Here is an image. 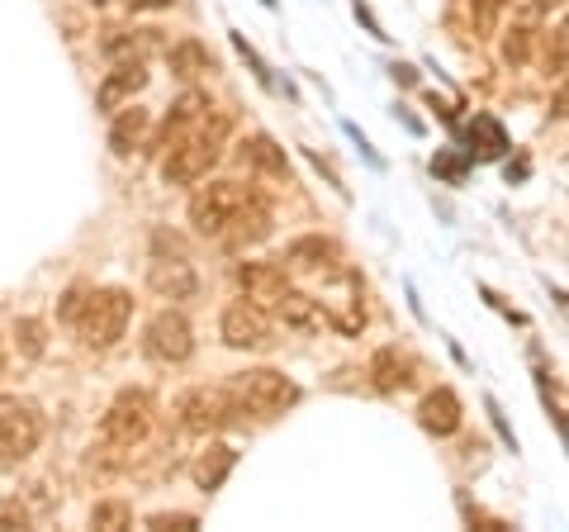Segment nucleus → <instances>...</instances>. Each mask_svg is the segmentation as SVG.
Listing matches in <instances>:
<instances>
[{
    "label": "nucleus",
    "mask_w": 569,
    "mask_h": 532,
    "mask_svg": "<svg viewBox=\"0 0 569 532\" xmlns=\"http://www.w3.org/2000/svg\"><path fill=\"white\" fill-rule=\"evenodd\" d=\"M223 134H228V115H204L186 138H176L162 157V181L167 186H194L213 171V162L223 157Z\"/></svg>",
    "instance_id": "f257e3e1"
},
{
    "label": "nucleus",
    "mask_w": 569,
    "mask_h": 532,
    "mask_svg": "<svg viewBox=\"0 0 569 532\" xmlns=\"http://www.w3.org/2000/svg\"><path fill=\"white\" fill-rule=\"evenodd\" d=\"M152 418H157V400L148 390H119L114 404L100 414V442L104 447H119V452H133L148 442Z\"/></svg>",
    "instance_id": "f03ea898"
},
{
    "label": "nucleus",
    "mask_w": 569,
    "mask_h": 532,
    "mask_svg": "<svg viewBox=\"0 0 569 532\" xmlns=\"http://www.w3.org/2000/svg\"><path fill=\"white\" fill-rule=\"evenodd\" d=\"M171 414H176V423H181L186 433L209 437V433L228 428V423H238L242 404H238V395L228 385H194L171 404Z\"/></svg>",
    "instance_id": "7ed1b4c3"
},
{
    "label": "nucleus",
    "mask_w": 569,
    "mask_h": 532,
    "mask_svg": "<svg viewBox=\"0 0 569 532\" xmlns=\"http://www.w3.org/2000/svg\"><path fill=\"white\" fill-rule=\"evenodd\" d=\"M242 404V414H257V418H276L284 414L290 404L299 400V385L284 376L276 366H257V371H238L233 385H228Z\"/></svg>",
    "instance_id": "20e7f679"
},
{
    "label": "nucleus",
    "mask_w": 569,
    "mask_h": 532,
    "mask_svg": "<svg viewBox=\"0 0 569 532\" xmlns=\"http://www.w3.org/2000/svg\"><path fill=\"white\" fill-rule=\"evenodd\" d=\"M129 318H133V295H129V290H119V286H110V290H91L77 333H81V343H86V347L104 352V347H114V343L123 338Z\"/></svg>",
    "instance_id": "39448f33"
},
{
    "label": "nucleus",
    "mask_w": 569,
    "mask_h": 532,
    "mask_svg": "<svg viewBox=\"0 0 569 532\" xmlns=\"http://www.w3.org/2000/svg\"><path fill=\"white\" fill-rule=\"evenodd\" d=\"M43 442V414L33 400L20 395H0V466H14L39 452Z\"/></svg>",
    "instance_id": "423d86ee"
},
{
    "label": "nucleus",
    "mask_w": 569,
    "mask_h": 532,
    "mask_svg": "<svg viewBox=\"0 0 569 532\" xmlns=\"http://www.w3.org/2000/svg\"><path fill=\"white\" fill-rule=\"evenodd\" d=\"M247 190L242 181H209L194 190V200H190V228L200 238H219L223 234V224L238 215V205L247 200Z\"/></svg>",
    "instance_id": "0eeeda50"
},
{
    "label": "nucleus",
    "mask_w": 569,
    "mask_h": 532,
    "mask_svg": "<svg viewBox=\"0 0 569 532\" xmlns=\"http://www.w3.org/2000/svg\"><path fill=\"white\" fill-rule=\"evenodd\" d=\"M142 352H148L152 362H162V366L190 362V352H194V328H190V318H186L181 309L152 314L148 328H142Z\"/></svg>",
    "instance_id": "6e6552de"
},
{
    "label": "nucleus",
    "mask_w": 569,
    "mask_h": 532,
    "mask_svg": "<svg viewBox=\"0 0 569 532\" xmlns=\"http://www.w3.org/2000/svg\"><path fill=\"white\" fill-rule=\"evenodd\" d=\"M219 338L233 352H266L276 343V328H271V318H266V309H257L252 299H238V305H228L219 318Z\"/></svg>",
    "instance_id": "1a4fd4ad"
},
{
    "label": "nucleus",
    "mask_w": 569,
    "mask_h": 532,
    "mask_svg": "<svg viewBox=\"0 0 569 532\" xmlns=\"http://www.w3.org/2000/svg\"><path fill=\"white\" fill-rule=\"evenodd\" d=\"M271 228H276V219H271V205L257 200V195H247V200L238 205V215L223 224L219 243L228 247V253H247V247H257V243L271 238Z\"/></svg>",
    "instance_id": "9d476101"
},
{
    "label": "nucleus",
    "mask_w": 569,
    "mask_h": 532,
    "mask_svg": "<svg viewBox=\"0 0 569 532\" xmlns=\"http://www.w3.org/2000/svg\"><path fill=\"white\" fill-rule=\"evenodd\" d=\"M284 272H313V276H328L342 266V247H337L332 238L323 234H309V238H295L290 247H284V257H280Z\"/></svg>",
    "instance_id": "9b49d317"
},
{
    "label": "nucleus",
    "mask_w": 569,
    "mask_h": 532,
    "mask_svg": "<svg viewBox=\"0 0 569 532\" xmlns=\"http://www.w3.org/2000/svg\"><path fill=\"white\" fill-rule=\"evenodd\" d=\"M418 423H422V433H432V437H451V433H460V423H466L460 395H456L451 385L427 390V395L418 400Z\"/></svg>",
    "instance_id": "f8f14e48"
},
{
    "label": "nucleus",
    "mask_w": 569,
    "mask_h": 532,
    "mask_svg": "<svg viewBox=\"0 0 569 532\" xmlns=\"http://www.w3.org/2000/svg\"><path fill=\"white\" fill-rule=\"evenodd\" d=\"M238 286L257 309H271L276 299L284 295V286H290V272H284L280 262H242L238 266Z\"/></svg>",
    "instance_id": "ddd939ff"
},
{
    "label": "nucleus",
    "mask_w": 569,
    "mask_h": 532,
    "mask_svg": "<svg viewBox=\"0 0 569 532\" xmlns=\"http://www.w3.org/2000/svg\"><path fill=\"white\" fill-rule=\"evenodd\" d=\"M148 286H152L157 299H194V290H200V276H194V266L181 253H176V257H152Z\"/></svg>",
    "instance_id": "4468645a"
},
{
    "label": "nucleus",
    "mask_w": 569,
    "mask_h": 532,
    "mask_svg": "<svg viewBox=\"0 0 569 532\" xmlns=\"http://www.w3.org/2000/svg\"><path fill=\"white\" fill-rule=\"evenodd\" d=\"M370 385L380 390V395H399V390H408L418 381V362L408 347H380L376 357H370Z\"/></svg>",
    "instance_id": "2eb2a0df"
},
{
    "label": "nucleus",
    "mask_w": 569,
    "mask_h": 532,
    "mask_svg": "<svg viewBox=\"0 0 569 532\" xmlns=\"http://www.w3.org/2000/svg\"><path fill=\"white\" fill-rule=\"evenodd\" d=\"M148 67L142 62H114V72L100 81V91H96V110H104V115H114L119 105H129V100H138L142 91H148Z\"/></svg>",
    "instance_id": "dca6fc26"
},
{
    "label": "nucleus",
    "mask_w": 569,
    "mask_h": 532,
    "mask_svg": "<svg viewBox=\"0 0 569 532\" xmlns=\"http://www.w3.org/2000/svg\"><path fill=\"white\" fill-rule=\"evenodd\" d=\"M148 138H152V115L142 110L138 100L119 105L114 124H110V152H114V157H133V152L148 148Z\"/></svg>",
    "instance_id": "f3484780"
},
{
    "label": "nucleus",
    "mask_w": 569,
    "mask_h": 532,
    "mask_svg": "<svg viewBox=\"0 0 569 532\" xmlns=\"http://www.w3.org/2000/svg\"><path fill=\"white\" fill-rule=\"evenodd\" d=\"M280 314V324L290 328V333H323L328 328V309H323V299H313L305 290H295V286H284V295L271 305Z\"/></svg>",
    "instance_id": "a211bd4d"
},
{
    "label": "nucleus",
    "mask_w": 569,
    "mask_h": 532,
    "mask_svg": "<svg viewBox=\"0 0 569 532\" xmlns=\"http://www.w3.org/2000/svg\"><path fill=\"white\" fill-rule=\"evenodd\" d=\"M162 48V39H157V29H104L100 33V52L110 62H142L148 52Z\"/></svg>",
    "instance_id": "6ab92c4d"
},
{
    "label": "nucleus",
    "mask_w": 569,
    "mask_h": 532,
    "mask_svg": "<svg viewBox=\"0 0 569 532\" xmlns=\"http://www.w3.org/2000/svg\"><path fill=\"white\" fill-rule=\"evenodd\" d=\"M233 466H238V452L228 447V442H209V447L190 461V481L200 485L204 494H213L228 481V475H233Z\"/></svg>",
    "instance_id": "aec40b11"
},
{
    "label": "nucleus",
    "mask_w": 569,
    "mask_h": 532,
    "mask_svg": "<svg viewBox=\"0 0 569 532\" xmlns=\"http://www.w3.org/2000/svg\"><path fill=\"white\" fill-rule=\"evenodd\" d=\"M209 110H213V105H209V96H204V91H186V96L167 110V119H162V138H157V148H171L176 138H186V134H190L194 124H200Z\"/></svg>",
    "instance_id": "412c9836"
},
{
    "label": "nucleus",
    "mask_w": 569,
    "mask_h": 532,
    "mask_svg": "<svg viewBox=\"0 0 569 532\" xmlns=\"http://www.w3.org/2000/svg\"><path fill=\"white\" fill-rule=\"evenodd\" d=\"M167 67H171V77H181V81H200V77L219 72L213 52H209L200 39H181L176 48H167Z\"/></svg>",
    "instance_id": "4be33fe9"
},
{
    "label": "nucleus",
    "mask_w": 569,
    "mask_h": 532,
    "mask_svg": "<svg viewBox=\"0 0 569 532\" xmlns=\"http://www.w3.org/2000/svg\"><path fill=\"white\" fill-rule=\"evenodd\" d=\"M242 162L266 171V176H276V181H290V157H284V148L276 144V138H266V134L247 138V144H242Z\"/></svg>",
    "instance_id": "5701e85b"
},
{
    "label": "nucleus",
    "mask_w": 569,
    "mask_h": 532,
    "mask_svg": "<svg viewBox=\"0 0 569 532\" xmlns=\"http://www.w3.org/2000/svg\"><path fill=\"white\" fill-rule=\"evenodd\" d=\"M14 347H20V357L24 362H39L43 357V352H48V338H43V318H14Z\"/></svg>",
    "instance_id": "b1692460"
},
{
    "label": "nucleus",
    "mask_w": 569,
    "mask_h": 532,
    "mask_svg": "<svg viewBox=\"0 0 569 532\" xmlns=\"http://www.w3.org/2000/svg\"><path fill=\"white\" fill-rule=\"evenodd\" d=\"M508 0H470V33L475 39H493L498 24H503Z\"/></svg>",
    "instance_id": "393cba45"
},
{
    "label": "nucleus",
    "mask_w": 569,
    "mask_h": 532,
    "mask_svg": "<svg viewBox=\"0 0 569 532\" xmlns=\"http://www.w3.org/2000/svg\"><path fill=\"white\" fill-rule=\"evenodd\" d=\"M91 528H100V532H123V528H133L129 500H100V504L91 509Z\"/></svg>",
    "instance_id": "a878e982"
},
{
    "label": "nucleus",
    "mask_w": 569,
    "mask_h": 532,
    "mask_svg": "<svg viewBox=\"0 0 569 532\" xmlns=\"http://www.w3.org/2000/svg\"><path fill=\"white\" fill-rule=\"evenodd\" d=\"M470 144H475V152L479 157H503V148H508V138H503V129L489 119V115H479L475 124H470Z\"/></svg>",
    "instance_id": "bb28decb"
},
{
    "label": "nucleus",
    "mask_w": 569,
    "mask_h": 532,
    "mask_svg": "<svg viewBox=\"0 0 569 532\" xmlns=\"http://www.w3.org/2000/svg\"><path fill=\"white\" fill-rule=\"evenodd\" d=\"M531 58V29L527 24H512L508 33H503V62L508 67H522Z\"/></svg>",
    "instance_id": "cd10ccee"
},
{
    "label": "nucleus",
    "mask_w": 569,
    "mask_h": 532,
    "mask_svg": "<svg viewBox=\"0 0 569 532\" xmlns=\"http://www.w3.org/2000/svg\"><path fill=\"white\" fill-rule=\"evenodd\" d=\"M29 528V504L20 494H0V532H24Z\"/></svg>",
    "instance_id": "c85d7f7f"
},
{
    "label": "nucleus",
    "mask_w": 569,
    "mask_h": 532,
    "mask_svg": "<svg viewBox=\"0 0 569 532\" xmlns=\"http://www.w3.org/2000/svg\"><path fill=\"white\" fill-rule=\"evenodd\" d=\"M86 299H91V286H71V290H62V299H58V318H62L67 328H77V324H81Z\"/></svg>",
    "instance_id": "c756f323"
},
{
    "label": "nucleus",
    "mask_w": 569,
    "mask_h": 532,
    "mask_svg": "<svg viewBox=\"0 0 569 532\" xmlns=\"http://www.w3.org/2000/svg\"><path fill=\"white\" fill-rule=\"evenodd\" d=\"M565 52H569V29L556 24L550 29V39H546V72L550 77H565Z\"/></svg>",
    "instance_id": "7c9ffc66"
},
{
    "label": "nucleus",
    "mask_w": 569,
    "mask_h": 532,
    "mask_svg": "<svg viewBox=\"0 0 569 532\" xmlns=\"http://www.w3.org/2000/svg\"><path fill=\"white\" fill-rule=\"evenodd\" d=\"M148 532H200V519L194 513H152Z\"/></svg>",
    "instance_id": "2f4dec72"
},
{
    "label": "nucleus",
    "mask_w": 569,
    "mask_h": 532,
    "mask_svg": "<svg viewBox=\"0 0 569 532\" xmlns=\"http://www.w3.org/2000/svg\"><path fill=\"white\" fill-rule=\"evenodd\" d=\"M432 171H437V176H447V181H460V171H466V167H460V157L437 152V157H432Z\"/></svg>",
    "instance_id": "473e14b6"
},
{
    "label": "nucleus",
    "mask_w": 569,
    "mask_h": 532,
    "mask_svg": "<svg viewBox=\"0 0 569 532\" xmlns=\"http://www.w3.org/2000/svg\"><path fill=\"white\" fill-rule=\"evenodd\" d=\"M233 48H238L242 58H247V67H252V72H257V81H266V67H261V58H257V52L247 48V39H242V33H233Z\"/></svg>",
    "instance_id": "72a5a7b5"
},
{
    "label": "nucleus",
    "mask_w": 569,
    "mask_h": 532,
    "mask_svg": "<svg viewBox=\"0 0 569 532\" xmlns=\"http://www.w3.org/2000/svg\"><path fill=\"white\" fill-rule=\"evenodd\" d=\"M356 20H366V29H370V33H376V39H389V33L380 29V20H376V14H370V10L361 6V0H356Z\"/></svg>",
    "instance_id": "f704fd0d"
},
{
    "label": "nucleus",
    "mask_w": 569,
    "mask_h": 532,
    "mask_svg": "<svg viewBox=\"0 0 569 532\" xmlns=\"http://www.w3.org/2000/svg\"><path fill=\"white\" fill-rule=\"evenodd\" d=\"M162 6H171V0H133V10H162Z\"/></svg>",
    "instance_id": "c9c22d12"
},
{
    "label": "nucleus",
    "mask_w": 569,
    "mask_h": 532,
    "mask_svg": "<svg viewBox=\"0 0 569 532\" xmlns=\"http://www.w3.org/2000/svg\"><path fill=\"white\" fill-rule=\"evenodd\" d=\"M550 10H565V0H537V14H550Z\"/></svg>",
    "instance_id": "e433bc0d"
},
{
    "label": "nucleus",
    "mask_w": 569,
    "mask_h": 532,
    "mask_svg": "<svg viewBox=\"0 0 569 532\" xmlns=\"http://www.w3.org/2000/svg\"><path fill=\"white\" fill-rule=\"evenodd\" d=\"M0 376H6V357H0Z\"/></svg>",
    "instance_id": "4c0bfd02"
},
{
    "label": "nucleus",
    "mask_w": 569,
    "mask_h": 532,
    "mask_svg": "<svg viewBox=\"0 0 569 532\" xmlns=\"http://www.w3.org/2000/svg\"><path fill=\"white\" fill-rule=\"evenodd\" d=\"M261 6H276V0H261Z\"/></svg>",
    "instance_id": "58836bf2"
}]
</instances>
